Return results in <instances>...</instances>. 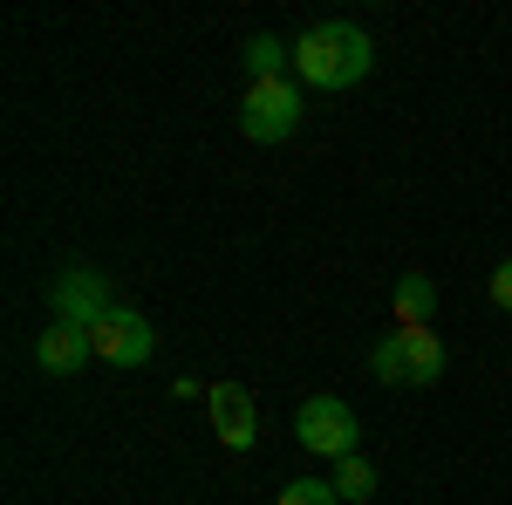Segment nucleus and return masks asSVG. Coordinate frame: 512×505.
I'll use <instances>...</instances> for the list:
<instances>
[{
	"mask_svg": "<svg viewBox=\"0 0 512 505\" xmlns=\"http://www.w3.org/2000/svg\"><path fill=\"white\" fill-rule=\"evenodd\" d=\"M376 69V41L362 35L355 21H315L308 35L294 41V76L315 96H335V89H355V82Z\"/></svg>",
	"mask_w": 512,
	"mask_h": 505,
	"instance_id": "1",
	"label": "nucleus"
},
{
	"mask_svg": "<svg viewBox=\"0 0 512 505\" xmlns=\"http://www.w3.org/2000/svg\"><path fill=\"white\" fill-rule=\"evenodd\" d=\"M369 376L390 389H424L444 376V342L431 328H390L376 349H369Z\"/></svg>",
	"mask_w": 512,
	"mask_h": 505,
	"instance_id": "2",
	"label": "nucleus"
},
{
	"mask_svg": "<svg viewBox=\"0 0 512 505\" xmlns=\"http://www.w3.org/2000/svg\"><path fill=\"white\" fill-rule=\"evenodd\" d=\"M301 82H287V76H274V82H253L246 89V103H239V130L253 137V144H287L294 130H301Z\"/></svg>",
	"mask_w": 512,
	"mask_h": 505,
	"instance_id": "3",
	"label": "nucleus"
},
{
	"mask_svg": "<svg viewBox=\"0 0 512 505\" xmlns=\"http://www.w3.org/2000/svg\"><path fill=\"white\" fill-rule=\"evenodd\" d=\"M355 437H362V424H355V410L342 396H308L301 417H294V444L315 451V458H335V465L355 458Z\"/></svg>",
	"mask_w": 512,
	"mask_h": 505,
	"instance_id": "4",
	"label": "nucleus"
},
{
	"mask_svg": "<svg viewBox=\"0 0 512 505\" xmlns=\"http://www.w3.org/2000/svg\"><path fill=\"white\" fill-rule=\"evenodd\" d=\"M89 335H96V362H110V369H137V362H151V349H158V328L137 308H110Z\"/></svg>",
	"mask_w": 512,
	"mask_h": 505,
	"instance_id": "5",
	"label": "nucleus"
},
{
	"mask_svg": "<svg viewBox=\"0 0 512 505\" xmlns=\"http://www.w3.org/2000/svg\"><path fill=\"white\" fill-rule=\"evenodd\" d=\"M205 417H212V437H219L226 451L260 444V403H253L246 383H212L205 389Z\"/></svg>",
	"mask_w": 512,
	"mask_h": 505,
	"instance_id": "6",
	"label": "nucleus"
},
{
	"mask_svg": "<svg viewBox=\"0 0 512 505\" xmlns=\"http://www.w3.org/2000/svg\"><path fill=\"white\" fill-rule=\"evenodd\" d=\"M48 301H55V321H76V328H96L103 314L117 308V301H110V280L96 267H62V280H55Z\"/></svg>",
	"mask_w": 512,
	"mask_h": 505,
	"instance_id": "7",
	"label": "nucleus"
},
{
	"mask_svg": "<svg viewBox=\"0 0 512 505\" xmlns=\"http://www.w3.org/2000/svg\"><path fill=\"white\" fill-rule=\"evenodd\" d=\"M35 362L48 369V376H82V369L96 362V335L76 328V321H55V328L35 335Z\"/></svg>",
	"mask_w": 512,
	"mask_h": 505,
	"instance_id": "8",
	"label": "nucleus"
},
{
	"mask_svg": "<svg viewBox=\"0 0 512 505\" xmlns=\"http://www.w3.org/2000/svg\"><path fill=\"white\" fill-rule=\"evenodd\" d=\"M431 314H437V287L424 273H403L396 280V328H431Z\"/></svg>",
	"mask_w": 512,
	"mask_h": 505,
	"instance_id": "9",
	"label": "nucleus"
},
{
	"mask_svg": "<svg viewBox=\"0 0 512 505\" xmlns=\"http://www.w3.org/2000/svg\"><path fill=\"white\" fill-rule=\"evenodd\" d=\"M287 62H294V48H280L274 35H253V41H246V76H253V82H274Z\"/></svg>",
	"mask_w": 512,
	"mask_h": 505,
	"instance_id": "10",
	"label": "nucleus"
},
{
	"mask_svg": "<svg viewBox=\"0 0 512 505\" xmlns=\"http://www.w3.org/2000/svg\"><path fill=\"white\" fill-rule=\"evenodd\" d=\"M328 485H335L342 499H376V465H362V458H342Z\"/></svg>",
	"mask_w": 512,
	"mask_h": 505,
	"instance_id": "11",
	"label": "nucleus"
},
{
	"mask_svg": "<svg viewBox=\"0 0 512 505\" xmlns=\"http://www.w3.org/2000/svg\"><path fill=\"white\" fill-rule=\"evenodd\" d=\"M274 505H342V492L328 478H294V485H280Z\"/></svg>",
	"mask_w": 512,
	"mask_h": 505,
	"instance_id": "12",
	"label": "nucleus"
},
{
	"mask_svg": "<svg viewBox=\"0 0 512 505\" xmlns=\"http://www.w3.org/2000/svg\"><path fill=\"white\" fill-rule=\"evenodd\" d=\"M485 294H492V308L512 314V260H499V267L485 273Z\"/></svg>",
	"mask_w": 512,
	"mask_h": 505,
	"instance_id": "13",
	"label": "nucleus"
}]
</instances>
